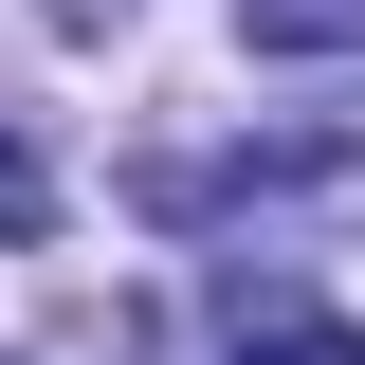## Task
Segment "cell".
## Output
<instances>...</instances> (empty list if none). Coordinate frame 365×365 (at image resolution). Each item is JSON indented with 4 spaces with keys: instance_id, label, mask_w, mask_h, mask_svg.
Returning a JSON list of instances; mask_svg holds the SVG:
<instances>
[{
    "instance_id": "cell-1",
    "label": "cell",
    "mask_w": 365,
    "mask_h": 365,
    "mask_svg": "<svg viewBox=\"0 0 365 365\" xmlns=\"http://www.w3.org/2000/svg\"><path fill=\"white\" fill-rule=\"evenodd\" d=\"M0 237H55V146H37L19 91H0Z\"/></svg>"
},
{
    "instance_id": "cell-2",
    "label": "cell",
    "mask_w": 365,
    "mask_h": 365,
    "mask_svg": "<svg viewBox=\"0 0 365 365\" xmlns=\"http://www.w3.org/2000/svg\"><path fill=\"white\" fill-rule=\"evenodd\" d=\"M256 55H365V0H237Z\"/></svg>"
},
{
    "instance_id": "cell-3",
    "label": "cell",
    "mask_w": 365,
    "mask_h": 365,
    "mask_svg": "<svg viewBox=\"0 0 365 365\" xmlns=\"http://www.w3.org/2000/svg\"><path fill=\"white\" fill-rule=\"evenodd\" d=\"M237 365H365V329H347V311H256Z\"/></svg>"
}]
</instances>
